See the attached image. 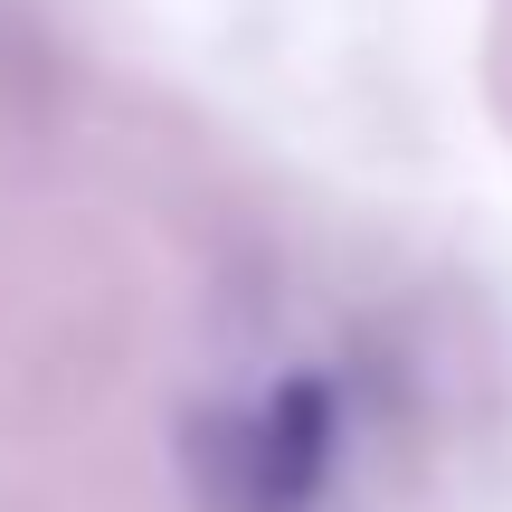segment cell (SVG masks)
Here are the masks:
<instances>
[{"label": "cell", "mask_w": 512, "mask_h": 512, "mask_svg": "<svg viewBox=\"0 0 512 512\" xmlns=\"http://www.w3.org/2000/svg\"><path fill=\"white\" fill-rule=\"evenodd\" d=\"M323 465H332V389L323 380H294V389H275V399L238 427L228 475H238V503L294 512L313 484H323Z\"/></svg>", "instance_id": "obj_1"}]
</instances>
